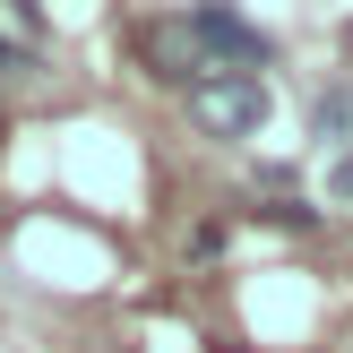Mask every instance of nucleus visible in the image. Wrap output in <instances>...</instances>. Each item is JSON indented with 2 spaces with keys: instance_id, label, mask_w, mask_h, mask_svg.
<instances>
[{
  "instance_id": "f257e3e1",
  "label": "nucleus",
  "mask_w": 353,
  "mask_h": 353,
  "mask_svg": "<svg viewBox=\"0 0 353 353\" xmlns=\"http://www.w3.org/2000/svg\"><path fill=\"white\" fill-rule=\"evenodd\" d=\"M190 43H199V61H207V78L216 69H241V78H259V69L276 61V43L250 26V17L233 9V0H199L190 9Z\"/></svg>"
},
{
  "instance_id": "f03ea898",
  "label": "nucleus",
  "mask_w": 353,
  "mask_h": 353,
  "mask_svg": "<svg viewBox=\"0 0 353 353\" xmlns=\"http://www.w3.org/2000/svg\"><path fill=\"white\" fill-rule=\"evenodd\" d=\"M190 121L207 138H259L268 121V78H241V69H216V78L190 86Z\"/></svg>"
},
{
  "instance_id": "7ed1b4c3",
  "label": "nucleus",
  "mask_w": 353,
  "mask_h": 353,
  "mask_svg": "<svg viewBox=\"0 0 353 353\" xmlns=\"http://www.w3.org/2000/svg\"><path fill=\"white\" fill-rule=\"evenodd\" d=\"M345 130H353V95H327L319 112H310V138H319V147H336V155H345Z\"/></svg>"
},
{
  "instance_id": "20e7f679",
  "label": "nucleus",
  "mask_w": 353,
  "mask_h": 353,
  "mask_svg": "<svg viewBox=\"0 0 353 353\" xmlns=\"http://www.w3.org/2000/svg\"><path fill=\"white\" fill-rule=\"evenodd\" d=\"M327 190H336V199H353V138H345V155H336V164H327Z\"/></svg>"
},
{
  "instance_id": "39448f33",
  "label": "nucleus",
  "mask_w": 353,
  "mask_h": 353,
  "mask_svg": "<svg viewBox=\"0 0 353 353\" xmlns=\"http://www.w3.org/2000/svg\"><path fill=\"white\" fill-rule=\"evenodd\" d=\"M9 9H17V17H26V26H43V0H9Z\"/></svg>"
}]
</instances>
